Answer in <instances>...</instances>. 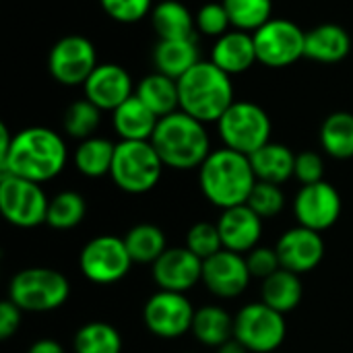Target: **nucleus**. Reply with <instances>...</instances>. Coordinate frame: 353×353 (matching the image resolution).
Listing matches in <instances>:
<instances>
[{
    "label": "nucleus",
    "mask_w": 353,
    "mask_h": 353,
    "mask_svg": "<svg viewBox=\"0 0 353 353\" xmlns=\"http://www.w3.org/2000/svg\"><path fill=\"white\" fill-rule=\"evenodd\" d=\"M250 163H252L256 180L281 186L283 182L294 178L296 153L288 145L271 141L250 155Z\"/></svg>",
    "instance_id": "25"
},
{
    "label": "nucleus",
    "mask_w": 353,
    "mask_h": 353,
    "mask_svg": "<svg viewBox=\"0 0 353 353\" xmlns=\"http://www.w3.org/2000/svg\"><path fill=\"white\" fill-rule=\"evenodd\" d=\"M325 176V159L316 151H302L296 155V168H294V178L306 186V184H316Z\"/></svg>",
    "instance_id": "41"
},
{
    "label": "nucleus",
    "mask_w": 353,
    "mask_h": 353,
    "mask_svg": "<svg viewBox=\"0 0 353 353\" xmlns=\"http://www.w3.org/2000/svg\"><path fill=\"white\" fill-rule=\"evenodd\" d=\"M103 12L122 25L139 23L153 10V0H99Z\"/></svg>",
    "instance_id": "39"
},
{
    "label": "nucleus",
    "mask_w": 353,
    "mask_h": 353,
    "mask_svg": "<svg viewBox=\"0 0 353 353\" xmlns=\"http://www.w3.org/2000/svg\"><path fill=\"white\" fill-rule=\"evenodd\" d=\"M302 294H304V288H302L300 275L288 269H279L271 277L263 279V288H261L263 302L281 314L296 310L302 302Z\"/></svg>",
    "instance_id": "29"
},
{
    "label": "nucleus",
    "mask_w": 353,
    "mask_h": 353,
    "mask_svg": "<svg viewBox=\"0 0 353 353\" xmlns=\"http://www.w3.org/2000/svg\"><path fill=\"white\" fill-rule=\"evenodd\" d=\"M321 147L333 159L353 157V114L335 112L325 118L321 126Z\"/></svg>",
    "instance_id": "31"
},
{
    "label": "nucleus",
    "mask_w": 353,
    "mask_h": 353,
    "mask_svg": "<svg viewBox=\"0 0 353 353\" xmlns=\"http://www.w3.org/2000/svg\"><path fill=\"white\" fill-rule=\"evenodd\" d=\"M151 143L163 165L180 172L199 170L211 153V139L205 124L182 110L159 118Z\"/></svg>",
    "instance_id": "3"
},
{
    "label": "nucleus",
    "mask_w": 353,
    "mask_h": 353,
    "mask_svg": "<svg viewBox=\"0 0 353 353\" xmlns=\"http://www.w3.org/2000/svg\"><path fill=\"white\" fill-rule=\"evenodd\" d=\"M72 350L74 353H122V335L110 323L91 321L77 331Z\"/></svg>",
    "instance_id": "32"
},
{
    "label": "nucleus",
    "mask_w": 353,
    "mask_h": 353,
    "mask_svg": "<svg viewBox=\"0 0 353 353\" xmlns=\"http://www.w3.org/2000/svg\"><path fill=\"white\" fill-rule=\"evenodd\" d=\"M275 250L279 254L281 269H288L296 275H304L321 265L325 256V242L321 238V232L296 225L281 234L275 244Z\"/></svg>",
    "instance_id": "18"
},
{
    "label": "nucleus",
    "mask_w": 353,
    "mask_h": 353,
    "mask_svg": "<svg viewBox=\"0 0 353 353\" xmlns=\"http://www.w3.org/2000/svg\"><path fill=\"white\" fill-rule=\"evenodd\" d=\"M101 124V110L91 103L87 97L72 101L62 118V128L70 139L85 141L95 137V130Z\"/></svg>",
    "instance_id": "35"
},
{
    "label": "nucleus",
    "mask_w": 353,
    "mask_h": 353,
    "mask_svg": "<svg viewBox=\"0 0 353 353\" xmlns=\"http://www.w3.org/2000/svg\"><path fill=\"white\" fill-rule=\"evenodd\" d=\"M256 58L267 68H288L304 58L306 31L290 19H271L252 33Z\"/></svg>",
    "instance_id": "10"
},
{
    "label": "nucleus",
    "mask_w": 353,
    "mask_h": 353,
    "mask_svg": "<svg viewBox=\"0 0 353 353\" xmlns=\"http://www.w3.org/2000/svg\"><path fill=\"white\" fill-rule=\"evenodd\" d=\"M230 21L232 29L254 33L265 23L273 19V0H221Z\"/></svg>",
    "instance_id": "34"
},
{
    "label": "nucleus",
    "mask_w": 353,
    "mask_h": 353,
    "mask_svg": "<svg viewBox=\"0 0 353 353\" xmlns=\"http://www.w3.org/2000/svg\"><path fill=\"white\" fill-rule=\"evenodd\" d=\"M194 308L186 294L155 292L143 308L145 327L159 339H178L192 329Z\"/></svg>",
    "instance_id": "13"
},
{
    "label": "nucleus",
    "mask_w": 353,
    "mask_h": 353,
    "mask_svg": "<svg viewBox=\"0 0 353 353\" xmlns=\"http://www.w3.org/2000/svg\"><path fill=\"white\" fill-rule=\"evenodd\" d=\"M271 118L265 108L254 101H234L217 122L223 147L242 155H252L271 143Z\"/></svg>",
    "instance_id": "7"
},
{
    "label": "nucleus",
    "mask_w": 353,
    "mask_h": 353,
    "mask_svg": "<svg viewBox=\"0 0 353 353\" xmlns=\"http://www.w3.org/2000/svg\"><path fill=\"white\" fill-rule=\"evenodd\" d=\"M211 62L230 77L250 70L254 62H259L252 33L230 29L225 35L217 37L211 48Z\"/></svg>",
    "instance_id": "20"
},
{
    "label": "nucleus",
    "mask_w": 353,
    "mask_h": 353,
    "mask_svg": "<svg viewBox=\"0 0 353 353\" xmlns=\"http://www.w3.org/2000/svg\"><path fill=\"white\" fill-rule=\"evenodd\" d=\"M97 64L95 46L83 35L60 37L48 54V70L64 87H83Z\"/></svg>",
    "instance_id": "12"
},
{
    "label": "nucleus",
    "mask_w": 353,
    "mask_h": 353,
    "mask_svg": "<svg viewBox=\"0 0 353 353\" xmlns=\"http://www.w3.org/2000/svg\"><path fill=\"white\" fill-rule=\"evenodd\" d=\"M151 25L159 39H182L194 37L196 21L194 14L178 0H161L151 10Z\"/></svg>",
    "instance_id": "26"
},
{
    "label": "nucleus",
    "mask_w": 353,
    "mask_h": 353,
    "mask_svg": "<svg viewBox=\"0 0 353 353\" xmlns=\"http://www.w3.org/2000/svg\"><path fill=\"white\" fill-rule=\"evenodd\" d=\"M27 353H66L64 352V347L58 343V341H54V339H39V341H35Z\"/></svg>",
    "instance_id": "43"
},
{
    "label": "nucleus",
    "mask_w": 353,
    "mask_h": 353,
    "mask_svg": "<svg viewBox=\"0 0 353 353\" xmlns=\"http://www.w3.org/2000/svg\"><path fill=\"white\" fill-rule=\"evenodd\" d=\"M190 333L207 347H221L234 339V316L221 306H203L194 312Z\"/></svg>",
    "instance_id": "28"
},
{
    "label": "nucleus",
    "mask_w": 353,
    "mask_h": 353,
    "mask_svg": "<svg viewBox=\"0 0 353 353\" xmlns=\"http://www.w3.org/2000/svg\"><path fill=\"white\" fill-rule=\"evenodd\" d=\"M285 335L283 314L265 302H252L234 316V337L250 353H275L283 345Z\"/></svg>",
    "instance_id": "8"
},
{
    "label": "nucleus",
    "mask_w": 353,
    "mask_h": 353,
    "mask_svg": "<svg viewBox=\"0 0 353 353\" xmlns=\"http://www.w3.org/2000/svg\"><path fill=\"white\" fill-rule=\"evenodd\" d=\"M186 248L190 252H194L201 261L211 259L213 254L223 250V242H221V234L217 228V221H199L194 223L188 234H186Z\"/></svg>",
    "instance_id": "36"
},
{
    "label": "nucleus",
    "mask_w": 353,
    "mask_h": 353,
    "mask_svg": "<svg viewBox=\"0 0 353 353\" xmlns=\"http://www.w3.org/2000/svg\"><path fill=\"white\" fill-rule=\"evenodd\" d=\"M163 168L151 141H120L110 178L126 194H147L159 184Z\"/></svg>",
    "instance_id": "5"
},
{
    "label": "nucleus",
    "mask_w": 353,
    "mask_h": 353,
    "mask_svg": "<svg viewBox=\"0 0 353 353\" xmlns=\"http://www.w3.org/2000/svg\"><path fill=\"white\" fill-rule=\"evenodd\" d=\"M196 21V31L207 35V37H221L232 29L230 14L223 6V2H207L199 8L194 14Z\"/></svg>",
    "instance_id": "38"
},
{
    "label": "nucleus",
    "mask_w": 353,
    "mask_h": 353,
    "mask_svg": "<svg viewBox=\"0 0 353 353\" xmlns=\"http://www.w3.org/2000/svg\"><path fill=\"white\" fill-rule=\"evenodd\" d=\"M199 43L196 37L182 39H157L153 48L155 70L172 79H182L194 64H199Z\"/></svg>",
    "instance_id": "23"
},
{
    "label": "nucleus",
    "mask_w": 353,
    "mask_h": 353,
    "mask_svg": "<svg viewBox=\"0 0 353 353\" xmlns=\"http://www.w3.org/2000/svg\"><path fill=\"white\" fill-rule=\"evenodd\" d=\"M294 215L298 225L325 232L333 228L341 217V196L337 188L325 180L316 184H306L298 190L294 199Z\"/></svg>",
    "instance_id": "14"
},
{
    "label": "nucleus",
    "mask_w": 353,
    "mask_h": 353,
    "mask_svg": "<svg viewBox=\"0 0 353 353\" xmlns=\"http://www.w3.org/2000/svg\"><path fill=\"white\" fill-rule=\"evenodd\" d=\"M261 219H271L277 217L283 207H285V194L281 190L279 184H271V182H261L256 180L250 199L246 203Z\"/></svg>",
    "instance_id": "37"
},
{
    "label": "nucleus",
    "mask_w": 353,
    "mask_h": 353,
    "mask_svg": "<svg viewBox=\"0 0 353 353\" xmlns=\"http://www.w3.org/2000/svg\"><path fill=\"white\" fill-rule=\"evenodd\" d=\"M263 221L265 219H261L248 205L221 211L217 228L223 248L238 254H248L252 248L259 246L263 238Z\"/></svg>",
    "instance_id": "19"
},
{
    "label": "nucleus",
    "mask_w": 353,
    "mask_h": 353,
    "mask_svg": "<svg viewBox=\"0 0 353 353\" xmlns=\"http://www.w3.org/2000/svg\"><path fill=\"white\" fill-rule=\"evenodd\" d=\"M21 321H23V310L12 302V300H4L0 302V339H10L19 327H21Z\"/></svg>",
    "instance_id": "42"
},
{
    "label": "nucleus",
    "mask_w": 353,
    "mask_h": 353,
    "mask_svg": "<svg viewBox=\"0 0 353 353\" xmlns=\"http://www.w3.org/2000/svg\"><path fill=\"white\" fill-rule=\"evenodd\" d=\"M81 273L97 285H112L124 279L132 267V259L124 238L97 236L89 240L79 254Z\"/></svg>",
    "instance_id": "11"
},
{
    "label": "nucleus",
    "mask_w": 353,
    "mask_h": 353,
    "mask_svg": "<svg viewBox=\"0 0 353 353\" xmlns=\"http://www.w3.org/2000/svg\"><path fill=\"white\" fill-rule=\"evenodd\" d=\"M48 207L50 199L46 196L41 184L10 174H0V211L10 225L23 230L37 228L46 223Z\"/></svg>",
    "instance_id": "9"
},
{
    "label": "nucleus",
    "mask_w": 353,
    "mask_h": 353,
    "mask_svg": "<svg viewBox=\"0 0 353 353\" xmlns=\"http://www.w3.org/2000/svg\"><path fill=\"white\" fill-rule=\"evenodd\" d=\"M153 281L163 292L186 294L203 281V261L186 246L168 248L153 263Z\"/></svg>",
    "instance_id": "17"
},
{
    "label": "nucleus",
    "mask_w": 353,
    "mask_h": 353,
    "mask_svg": "<svg viewBox=\"0 0 353 353\" xmlns=\"http://www.w3.org/2000/svg\"><path fill=\"white\" fill-rule=\"evenodd\" d=\"M250 279L252 275L244 254L223 248L221 252L203 261V283L217 298L232 300L242 296Z\"/></svg>",
    "instance_id": "15"
},
{
    "label": "nucleus",
    "mask_w": 353,
    "mask_h": 353,
    "mask_svg": "<svg viewBox=\"0 0 353 353\" xmlns=\"http://www.w3.org/2000/svg\"><path fill=\"white\" fill-rule=\"evenodd\" d=\"M87 215V201L74 190H62L50 199L46 223L54 230L66 232L77 228Z\"/></svg>",
    "instance_id": "33"
},
{
    "label": "nucleus",
    "mask_w": 353,
    "mask_h": 353,
    "mask_svg": "<svg viewBox=\"0 0 353 353\" xmlns=\"http://www.w3.org/2000/svg\"><path fill=\"white\" fill-rule=\"evenodd\" d=\"M116 155V143H112L105 137H91L85 141H79L72 163L79 174L85 178H103L110 176L112 163Z\"/></svg>",
    "instance_id": "27"
},
{
    "label": "nucleus",
    "mask_w": 353,
    "mask_h": 353,
    "mask_svg": "<svg viewBox=\"0 0 353 353\" xmlns=\"http://www.w3.org/2000/svg\"><path fill=\"white\" fill-rule=\"evenodd\" d=\"M12 139H14V134H10L8 126L2 124V126H0V159L6 157V153H8L10 145H12Z\"/></svg>",
    "instance_id": "44"
},
{
    "label": "nucleus",
    "mask_w": 353,
    "mask_h": 353,
    "mask_svg": "<svg viewBox=\"0 0 353 353\" xmlns=\"http://www.w3.org/2000/svg\"><path fill=\"white\" fill-rule=\"evenodd\" d=\"M352 52L350 33L337 23H323L306 31L304 58L319 64H337Z\"/></svg>",
    "instance_id": "21"
},
{
    "label": "nucleus",
    "mask_w": 353,
    "mask_h": 353,
    "mask_svg": "<svg viewBox=\"0 0 353 353\" xmlns=\"http://www.w3.org/2000/svg\"><path fill=\"white\" fill-rule=\"evenodd\" d=\"M178 91L180 110L203 124H217L225 110L236 101L232 77L211 60H201L182 79H178Z\"/></svg>",
    "instance_id": "4"
},
{
    "label": "nucleus",
    "mask_w": 353,
    "mask_h": 353,
    "mask_svg": "<svg viewBox=\"0 0 353 353\" xmlns=\"http://www.w3.org/2000/svg\"><path fill=\"white\" fill-rule=\"evenodd\" d=\"M159 118L137 97H128L112 112V126L120 141H151Z\"/></svg>",
    "instance_id": "22"
},
{
    "label": "nucleus",
    "mask_w": 353,
    "mask_h": 353,
    "mask_svg": "<svg viewBox=\"0 0 353 353\" xmlns=\"http://www.w3.org/2000/svg\"><path fill=\"white\" fill-rule=\"evenodd\" d=\"M124 244L132 263L139 265H153L168 250L165 232L153 223H139L130 228L124 236Z\"/></svg>",
    "instance_id": "30"
},
{
    "label": "nucleus",
    "mask_w": 353,
    "mask_h": 353,
    "mask_svg": "<svg viewBox=\"0 0 353 353\" xmlns=\"http://www.w3.org/2000/svg\"><path fill=\"white\" fill-rule=\"evenodd\" d=\"M254 184L256 176L250 157L228 147L211 151L199 168L203 196L221 211L246 205Z\"/></svg>",
    "instance_id": "2"
},
{
    "label": "nucleus",
    "mask_w": 353,
    "mask_h": 353,
    "mask_svg": "<svg viewBox=\"0 0 353 353\" xmlns=\"http://www.w3.org/2000/svg\"><path fill=\"white\" fill-rule=\"evenodd\" d=\"M275 353H277V352H275Z\"/></svg>",
    "instance_id": "46"
},
{
    "label": "nucleus",
    "mask_w": 353,
    "mask_h": 353,
    "mask_svg": "<svg viewBox=\"0 0 353 353\" xmlns=\"http://www.w3.org/2000/svg\"><path fill=\"white\" fill-rule=\"evenodd\" d=\"M70 281L56 269L31 267L19 271L8 285V300L23 312H52L66 304Z\"/></svg>",
    "instance_id": "6"
},
{
    "label": "nucleus",
    "mask_w": 353,
    "mask_h": 353,
    "mask_svg": "<svg viewBox=\"0 0 353 353\" xmlns=\"http://www.w3.org/2000/svg\"><path fill=\"white\" fill-rule=\"evenodd\" d=\"M134 95L157 116H170L180 110V91H178V81L161 74V72H151L143 77L137 83Z\"/></svg>",
    "instance_id": "24"
},
{
    "label": "nucleus",
    "mask_w": 353,
    "mask_h": 353,
    "mask_svg": "<svg viewBox=\"0 0 353 353\" xmlns=\"http://www.w3.org/2000/svg\"><path fill=\"white\" fill-rule=\"evenodd\" d=\"M217 353H250L236 337L234 339H230L228 343H223L221 347H217Z\"/></svg>",
    "instance_id": "45"
},
{
    "label": "nucleus",
    "mask_w": 353,
    "mask_h": 353,
    "mask_svg": "<svg viewBox=\"0 0 353 353\" xmlns=\"http://www.w3.org/2000/svg\"><path fill=\"white\" fill-rule=\"evenodd\" d=\"M134 89L130 72L116 62H99L83 85L85 97L101 112H114L134 95Z\"/></svg>",
    "instance_id": "16"
},
{
    "label": "nucleus",
    "mask_w": 353,
    "mask_h": 353,
    "mask_svg": "<svg viewBox=\"0 0 353 353\" xmlns=\"http://www.w3.org/2000/svg\"><path fill=\"white\" fill-rule=\"evenodd\" d=\"M246 256V263H248V269H250V275L252 277H259V279H267L271 277L273 273H277L281 269V263H279V254L275 248H269V246H256L252 248Z\"/></svg>",
    "instance_id": "40"
},
{
    "label": "nucleus",
    "mask_w": 353,
    "mask_h": 353,
    "mask_svg": "<svg viewBox=\"0 0 353 353\" xmlns=\"http://www.w3.org/2000/svg\"><path fill=\"white\" fill-rule=\"evenodd\" d=\"M66 161L68 149L56 130L46 126H29L14 134L6 157L0 159V174L43 184L60 176Z\"/></svg>",
    "instance_id": "1"
}]
</instances>
